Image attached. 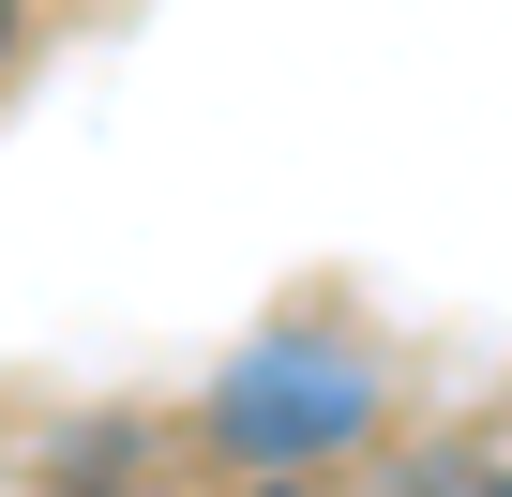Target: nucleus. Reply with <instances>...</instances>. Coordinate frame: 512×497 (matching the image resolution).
Listing matches in <instances>:
<instances>
[{"label": "nucleus", "mask_w": 512, "mask_h": 497, "mask_svg": "<svg viewBox=\"0 0 512 497\" xmlns=\"http://www.w3.org/2000/svg\"><path fill=\"white\" fill-rule=\"evenodd\" d=\"M211 422H226V452H256V467H302V452H347V437L377 422V377H362L347 347H256V362H226Z\"/></svg>", "instance_id": "obj_1"}, {"label": "nucleus", "mask_w": 512, "mask_h": 497, "mask_svg": "<svg viewBox=\"0 0 512 497\" xmlns=\"http://www.w3.org/2000/svg\"><path fill=\"white\" fill-rule=\"evenodd\" d=\"M407 497H512V482H482V467H407Z\"/></svg>", "instance_id": "obj_2"}, {"label": "nucleus", "mask_w": 512, "mask_h": 497, "mask_svg": "<svg viewBox=\"0 0 512 497\" xmlns=\"http://www.w3.org/2000/svg\"><path fill=\"white\" fill-rule=\"evenodd\" d=\"M0 46H16V0H0Z\"/></svg>", "instance_id": "obj_3"}]
</instances>
